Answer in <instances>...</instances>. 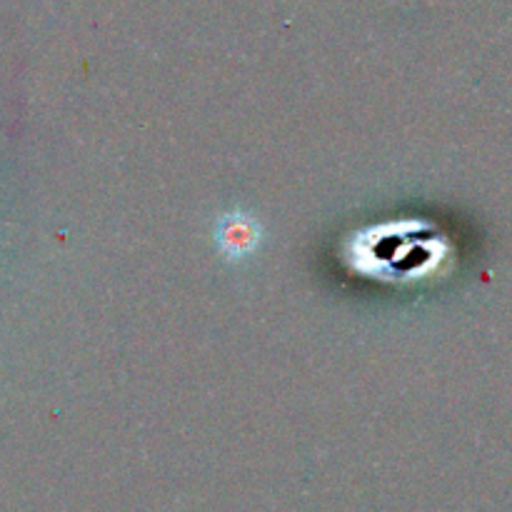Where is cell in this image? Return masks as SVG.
Here are the masks:
<instances>
[{
    "mask_svg": "<svg viewBox=\"0 0 512 512\" xmlns=\"http://www.w3.org/2000/svg\"><path fill=\"white\" fill-rule=\"evenodd\" d=\"M255 228L250 223H245V220L240 218H233L228 220V223L223 225V230H220V243L225 245V250H230V253H245V250H250L255 245Z\"/></svg>",
    "mask_w": 512,
    "mask_h": 512,
    "instance_id": "cell-1",
    "label": "cell"
}]
</instances>
